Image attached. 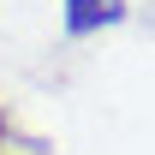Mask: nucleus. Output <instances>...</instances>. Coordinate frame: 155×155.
Returning a JSON list of instances; mask_svg holds the SVG:
<instances>
[{
    "label": "nucleus",
    "instance_id": "obj_2",
    "mask_svg": "<svg viewBox=\"0 0 155 155\" xmlns=\"http://www.w3.org/2000/svg\"><path fill=\"white\" fill-rule=\"evenodd\" d=\"M6 131H12V125H6V114H0V137H6Z\"/></svg>",
    "mask_w": 155,
    "mask_h": 155
},
{
    "label": "nucleus",
    "instance_id": "obj_1",
    "mask_svg": "<svg viewBox=\"0 0 155 155\" xmlns=\"http://www.w3.org/2000/svg\"><path fill=\"white\" fill-rule=\"evenodd\" d=\"M125 18V0H66V30L72 36H90L101 24H119Z\"/></svg>",
    "mask_w": 155,
    "mask_h": 155
}]
</instances>
